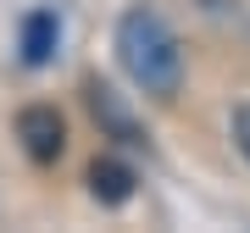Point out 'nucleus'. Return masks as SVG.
Listing matches in <instances>:
<instances>
[{"label":"nucleus","instance_id":"nucleus-1","mask_svg":"<svg viewBox=\"0 0 250 233\" xmlns=\"http://www.w3.org/2000/svg\"><path fill=\"white\" fill-rule=\"evenodd\" d=\"M117 61L123 72L139 83L145 95L156 100H172L184 83V50H178V34L161 22V11L150 6H128L117 17Z\"/></svg>","mask_w":250,"mask_h":233},{"label":"nucleus","instance_id":"nucleus-2","mask_svg":"<svg viewBox=\"0 0 250 233\" xmlns=\"http://www.w3.org/2000/svg\"><path fill=\"white\" fill-rule=\"evenodd\" d=\"M17 139L34 161H56L62 144H67V122H62L56 106H22L17 111Z\"/></svg>","mask_w":250,"mask_h":233},{"label":"nucleus","instance_id":"nucleus-3","mask_svg":"<svg viewBox=\"0 0 250 233\" xmlns=\"http://www.w3.org/2000/svg\"><path fill=\"white\" fill-rule=\"evenodd\" d=\"M83 95H89V111H95V122L106 128L111 139H123V144H145V128L134 122V111L123 106V95H117L111 83L89 78V83H83Z\"/></svg>","mask_w":250,"mask_h":233},{"label":"nucleus","instance_id":"nucleus-4","mask_svg":"<svg viewBox=\"0 0 250 233\" xmlns=\"http://www.w3.org/2000/svg\"><path fill=\"white\" fill-rule=\"evenodd\" d=\"M56 45H62V17H56L50 6H39V11H28L22 17V61L28 67H45L50 56H56Z\"/></svg>","mask_w":250,"mask_h":233},{"label":"nucleus","instance_id":"nucleus-5","mask_svg":"<svg viewBox=\"0 0 250 233\" xmlns=\"http://www.w3.org/2000/svg\"><path fill=\"white\" fill-rule=\"evenodd\" d=\"M134 167L111 161V155H100V161L89 167V194L100 200V206H123V200H134Z\"/></svg>","mask_w":250,"mask_h":233},{"label":"nucleus","instance_id":"nucleus-6","mask_svg":"<svg viewBox=\"0 0 250 233\" xmlns=\"http://www.w3.org/2000/svg\"><path fill=\"white\" fill-rule=\"evenodd\" d=\"M233 144H239V150H245V161H250V106L233 111Z\"/></svg>","mask_w":250,"mask_h":233}]
</instances>
